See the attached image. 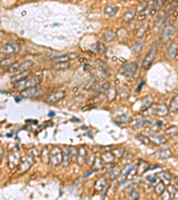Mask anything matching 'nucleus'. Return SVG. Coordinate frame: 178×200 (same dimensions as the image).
Returning <instances> with one entry per match:
<instances>
[{"mask_svg":"<svg viewBox=\"0 0 178 200\" xmlns=\"http://www.w3.org/2000/svg\"><path fill=\"white\" fill-rule=\"evenodd\" d=\"M173 187H175V188H176V189H177V180H176V181L174 182Z\"/></svg>","mask_w":178,"mask_h":200,"instance_id":"obj_49","label":"nucleus"},{"mask_svg":"<svg viewBox=\"0 0 178 200\" xmlns=\"http://www.w3.org/2000/svg\"><path fill=\"white\" fill-rule=\"evenodd\" d=\"M40 84V77H32L31 78H25L21 81L15 82L14 88L19 91L24 90L26 88L34 87Z\"/></svg>","mask_w":178,"mask_h":200,"instance_id":"obj_1","label":"nucleus"},{"mask_svg":"<svg viewBox=\"0 0 178 200\" xmlns=\"http://www.w3.org/2000/svg\"><path fill=\"white\" fill-rule=\"evenodd\" d=\"M118 119L119 120V121H121V122H126V121H128L129 118L127 116V115H125V114H123L121 116H119Z\"/></svg>","mask_w":178,"mask_h":200,"instance_id":"obj_43","label":"nucleus"},{"mask_svg":"<svg viewBox=\"0 0 178 200\" xmlns=\"http://www.w3.org/2000/svg\"><path fill=\"white\" fill-rule=\"evenodd\" d=\"M115 159V156L114 155L112 154V152L111 151H107V152H104L103 155H102V160L103 161V163H111L114 161Z\"/></svg>","mask_w":178,"mask_h":200,"instance_id":"obj_19","label":"nucleus"},{"mask_svg":"<svg viewBox=\"0 0 178 200\" xmlns=\"http://www.w3.org/2000/svg\"><path fill=\"white\" fill-rule=\"evenodd\" d=\"M86 161L88 163V165L90 166H93L94 165V162H95V156H94V155L93 153H89V154L86 153Z\"/></svg>","mask_w":178,"mask_h":200,"instance_id":"obj_31","label":"nucleus"},{"mask_svg":"<svg viewBox=\"0 0 178 200\" xmlns=\"http://www.w3.org/2000/svg\"><path fill=\"white\" fill-rule=\"evenodd\" d=\"M152 136H153V141L155 142H157V144H164L166 142V139L161 134H155Z\"/></svg>","mask_w":178,"mask_h":200,"instance_id":"obj_26","label":"nucleus"},{"mask_svg":"<svg viewBox=\"0 0 178 200\" xmlns=\"http://www.w3.org/2000/svg\"><path fill=\"white\" fill-rule=\"evenodd\" d=\"M32 66H33V62L30 61V60H27V61H25L22 63H20L19 71L23 72V71H26V70H29Z\"/></svg>","mask_w":178,"mask_h":200,"instance_id":"obj_18","label":"nucleus"},{"mask_svg":"<svg viewBox=\"0 0 178 200\" xmlns=\"http://www.w3.org/2000/svg\"><path fill=\"white\" fill-rule=\"evenodd\" d=\"M160 196L162 197V199H169V198H170V195H169V193H168V191H167V190L166 191V189L164 190V192L161 194Z\"/></svg>","mask_w":178,"mask_h":200,"instance_id":"obj_42","label":"nucleus"},{"mask_svg":"<svg viewBox=\"0 0 178 200\" xmlns=\"http://www.w3.org/2000/svg\"><path fill=\"white\" fill-rule=\"evenodd\" d=\"M112 154L115 157H121L124 154V150L123 149H116L112 151Z\"/></svg>","mask_w":178,"mask_h":200,"instance_id":"obj_38","label":"nucleus"},{"mask_svg":"<svg viewBox=\"0 0 178 200\" xmlns=\"http://www.w3.org/2000/svg\"><path fill=\"white\" fill-rule=\"evenodd\" d=\"M19 51H20V44L16 42L6 43L2 48V53H4L5 54H13L18 53Z\"/></svg>","mask_w":178,"mask_h":200,"instance_id":"obj_6","label":"nucleus"},{"mask_svg":"<svg viewBox=\"0 0 178 200\" xmlns=\"http://www.w3.org/2000/svg\"><path fill=\"white\" fill-rule=\"evenodd\" d=\"M155 13H156V9H154V10H152V11H151V15H152V16H153Z\"/></svg>","mask_w":178,"mask_h":200,"instance_id":"obj_50","label":"nucleus"},{"mask_svg":"<svg viewBox=\"0 0 178 200\" xmlns=\"http://www.w3.org/2000/svg\"><path fill=\"white\" fill-rule=\"evenodd\" d=\"M41 94H42V90L36 86L26 88L24 90H22L21 92V95L24 98H36Z\"/></svg>","mask_w":178,"mask_h":200,"instance_id":"obj_5","label":"nucleus"},{"mask_svg":"<svg viewBox=\"0 0 178 200\" xmlns=\"http://www.w3.org/2000/svg\"><path fill=\"white\" fill-rule=\"evenodd\" d=\"M142 85H144V81H143V80L141 82V84H140V85H138V87H137V89H136V91H140L142 86Z\"/></svg>","mask_w":178,"mask_h":200,"instance_id":"obj_48","label":"nucleus"},{"mask_svg":"<svg viewBox=\"0 0 178 200\" xmlns=\"http://www.w3.org/2000/svg\"><path fill=\"white\" fill-rule=\"evenodd\" d=\"M158 177H160L161 181L165 184V185H168L171 181V175L167 172H160L158 174Z\"/></svg>","mask_w":178,"mask_h":200,"instance_id":"obj_14","label":"nucleus"},{"mask_svg":"<svg viewBox=\"0 0 178 200\" xmlns=\"http://www.w3.org/2000/svg\"><path fill=\"white\" fill-rule=\"evenodd\" d=\"M146 19V14H144V13H142V14H139V16H138V21H144V20Z\"/></svg>","mask_w":178,"mask_h":200,"instance_id":"obj_45","label":"nucleus"},{"mask_svg":"<svg viewBox=\"0 0 178 200\" xmlns=\"http://www.w3.org/2000/svg\"><path fill=\"white\" fill-rule=\"evenodd\" d=\"M115 38H116V33L111 31V30L105 32L104 34H103V38L104 39L105 41H107V42H111L112 40H114Z\"/></svg>","mask_w":178,"mask_h":200,"instance_id":"obj_21","label":"nucleus"},{"mask_svg":"<svg viewBox=\"0 0 178 200\" xmlns=\"http://www.w3.org/2000/svg\"><path fill=\"white\" fill-rule=\"evenodd\" d=\"M174 33V28L173 27H167L166 30H164V33H163V38L164 39H169V38L172 36V34Z\"/></svg>","mask_w":178,"mask_h":200,"instance_id":"obj_29","label":"nucleus"},{"mask_svg":"<svg viewBox=\"0 0 178 200\" xmlns=\"http://www.w3.org/2000/svg\"><path fill=\"white\" fill-rule=\"evenodd\" d=\"M70 161H71V156H70V150H68V149L63 150V151H62V163L64 164L65 166H68V165H70Z\"/></svg>","mask_w":178,"mask_h":200,"instance_id":"obj_16","label":"nucleus"},{"mask_svg":"<svg viewBox=\"0 0 178 200\" xmlns=\"http://www.w3.org/2000/svg\"><path fill=\"white\" fill-rule=\"evenodd\" d=\"M86 150L85 148L81 147L78 150V156H77V162L79 165H82L84 163L86 162Z\"/></svg>","mask_w":178,"mask_h":200,"instance_id":"obj_11","label":"nucleus"},{"mask_svg":"<svg viewBox=\"0 0 178 200\" xmlns=\"http://www.w3.org/2000/svg\"><path fill=\"white\" fill-rule=\"evenodd\" d=\"M29 75H30V71H29V70H26V71H23V72H20V73H18V74H16V75L12 77V78H11V81H21V80H22V79L27 78V77Z\"/></svg>","mask_w":178,"mask_h":200,"instance_id":"obj_17","label":"nucleus"},{"mask_svg":"<svg viewBox=\"0 0 178 200\" xmlns=\"http://www.w3.org/2000/svg\"><path fill=\"white\" fill-rule=\"evenodd\" d=\"M177 53V44L176 42H173L167 49V54L170 59H175Z\"/></svg>","mask_w":178,"mask_h":200,"instance_id":"obj_12","label":"nucleus"},{"mask_svg":"<svg viewBox=\"0 0 178 200\" xmlns=\"http://www.w3.org/2000/svg\"><path fill=\"white\" fill-rule=\"evenodd\" d=\"M152 112L155 115H158L160 117H164L168 113V108L164 104H157L152 107Z\"/></svg>","mask_w":178,"mask_h":200,"instance_id":"obj_9","label":"nucleus"},{"mask_svg":"<svg viewBox=\"0 0 178 200\" xmlns=\"http://www.w3.org/2000/svg\"><path fill=\"white\" fill-rule=\"evenodd\" d=\"M155 192L156 194H158V195H161V194L164 192V190L166 189V185L162 182V181H160L159 183H157V185L155 186Z\"/></svg>","mask_w":178,"mask_h":200,"instance_id":"obj_23","label":"nucleus"},{"mask_svg":"<svg viewBox=\"0 0 178 200\" xmlns=\"http://www.w3.org/2000/svg\"><path fill=\"white\" fill-rule=\"evenodd\" d=\"M96 86V81H94V80H92V81H90L89 83H87L86 86H85V87L84 89L86 90V91H89V90H91L93 87H94Z\"/></svg>","mask_w":178,"mask_h":200,"instance_id":"obj_40","label":"nucleus"},{"mask_svg":"<svg viewBox=\"0 0 178 200\" xmlns=\"http://www.w3.org/2000/svg\"><path fill=\"white\" fill-rule=\"evenodd\" d=\"M136 70H137V64L135 63H131L123 65L119 69V72L122 75L130 77H133L135 75Z\"/></svg>","mask_w":178,"mask_h":200,"instance_id":"obj_4","label":"nucleus"},{"mask_svg":"<svg viewBox=\"0 0 178 200\" xmlns=\"http://www.w3.org/2000/svg\"><path fill=\"white\" fill-rule=\"evenodd\" d=\"M62 163V150L58 147H54L49 153V164L56 167Z\"/></svg>","mask_w":178,"mask_h":200,"instance_id":"obj_2","label":"nucleus"},{"mask_svg":"<svg viewBox=\"0 0 178 200\" xmlns=\"http://www.w3.org/2000/svg\"><path fill=\"white\" fill-rule=\"evenodd\" d=\"M157 156L160 159H166L172 156V152L168 149H162L157 152Z\"/></svg>","mask_w":178,"mask_h":200,"instance_id":"obj_13","label":"nucleus"},{"mask_svg":"<svg viewBox=\"0 0 178 200\" xmlns=\"http://www.w3.org/2000/svg\"><path fill=\"white\" fill-rule=\"evenodd\" d=\"M69 60V56L68 55H62V56H57L53 59V63H61V62H66Z\"/></svg>","mask_w":178,"mask_h":200,"instance_id":"obj_35","label":"nucleus"},{"mask_svg":"<svg viewBox=\"0 0 178 200\" xmlns=\"http://www.w3.org/2000/svg\"><path fill=\"white\" fill-rule=\"evenodd\" d=\"M34 162V157L32 153H29L22 159V161H20V166H19V170L22 173L27 172L29 169L31 168V165H33Z\"/></svg>","mask_w":178,"mask_h":200,"instance_id":"obj_3","label":"nucleus"},{"mask_svg":"<svg viewBox=\"0 0 178 200\" xmlns=\"http://www.w3.org/2000/svg\"><path fill=\"white\" fill-rule=\"evenodd\" d=\"M70 156H71V160H76L77 159V156H78V150L74 147H71L70 150Z\"/></svg>","mask_w":178,"mask_h":200,"instance_id":"obj_37","label":"nucleus"},{"mask_svg":"<svg viewBox=\"0 0 178 200\" xmlns=\"http://www.w3.org/2000/svg\"><path fill=\"white\" fill-rule=\"evenodd\" d=\"M135 10H130V11L127 12V13L124 14V20H125L126 21L129 22L130 21H132V19L135 17Z\"/></svg>","mask_w":178,"mask_h":200,"instance_id":"obj_30","label":"nucleus"},{"mask_svg":"<svg viewBox=\"0 0 178 200\" xmlns=\"http://www.w3.org/2000/svg\"><path fill=\"white\" fill-rule=\"evenodd\" d=\"M147 180L148 181H150L152 183H154L155 181H156V178L154 177V179H152V176H148L147 177Z\"/></svg>","mask_w":178,"mask_h":200,"instance_id":"obj_46","label":"nucleus"},{"mask_svg":"<svg viewBox=\"0 0 178 200\" xmlns=\"http://www.w3.org/2000/svg\"><path fill=\"white\" fill-rule=\"evenodd\" d=\"M21 161V156L20 154L17 151H12L10 152L9 156H8V165L11 169L15 168L16 166H18Z\"/></svg>","mask_w":178,"mask_h":200,"instance_id":"obj_8","label":"nucleus"},{"mask_svg":"<svg viewBox=\"0 0 178 200\" xmlns=\"http://www.w3.org/2000/svg\"><path fill=\"white\" fill-rule=\"evenodd\" d=\"M152 100H153V98L152 97V96H148L147 98H145L144 100H143V103H142V109H148L149 107L152 105Z\"/></svg>","mask_w":178,"mask_h":200,"instance_id":"obj_32","label":"nucleus"},{"mask_svg":"<svg viewBox=\"0 0 178 200\" xmlns=\"http://www.w3.org/2000/svg\"><path fill=\"white\" fill-rule=\"evenodd\" d=\"M50 117H52V116H55V112H50Z\"/></svg>","mask_w":178,"mask_h":200,"instance_id":"obj_52","label":"nucleus"},{"mask_svg":"<svg viewBox=\"0 0 178 200\" xmlns=\"http://www.w3.org/2000/svg\"><path fill=\"white\" fill-rule=\"evenodd\" d=\"M70 64H69V62L66 61V62H61V63H56L54 64V67L56 69L58 70H64L69 68Z\"/></svg>","mask_w":178,"mask_h":200,"instance_id":"obj_22","label":"nucleus"},{"mask_svg":"<svg viewBox=\"0 0 178 200\" xmlns=\"http://www.w3.org/2000/svg\"><path fill=\"white\" fill-rule=\"evenodd\" d=\"M178 96L176 95V97H174L173 98L172 101H171V103H170V105H169V109H170V111H172V112H176L177 111V109H178Z\"/></svg>","mask_w":178,"mask_h":200,"instance_id":"obj_24","label":"nucleus"},{"mask_svg":"<svg viewBox=\"0 0 178 200\" xmlns=\"http://www.w3.org/2000/svg\"><path fill=\"white\" fill-rule=\"evenodd\" d=\"M3 156H4V151L2 149H0V164H1V161L3 159Z\"/></svg>","mask_w":178,"mask_h":200,"instance_id":"obj_47","label":"nucleus"},{"mask_svg":"<svg viewBox=\"0 0 178 200\" xmlns=\"http://www.w3.org/2000/svg\"><path fill=\"white\" fill-rule=\"evenodd\" d=\"M118 12V7H112V6H108L105 8V13L110 15V16H113L115 15Z\"/></svg>","mask_w":178,"mask_h":200,"instance_id":"obj_25","label":"nucleus"},{"mask_svg":"<svg viewBox=\"0 0 178 200\" xmlns=\"http://www.w3.org/2000/svg\"><path fill=\"white\" fill-rule=\"evenodd\" d=\"M143 40H142V41H139V42H137L135 45L134 46V52L135 53H137V52H140L142 49V45H143Z\"/></svg>","mask_w":178,"mask_h":200,"instance_id":"obj_39","label":"nucleus"},{"mask_svg":"<svg viewBox=\"0 0 178 200\" xmlns=\"http://www.w3.org/2000/svg\"><path fill=\"white\" fill-rule=\"evenodd\" d=\"M106 186H107V180H106V178H104V177L100 178L94 183V188L97 191H102Z\"/></svg>","mask_w":178,"mask_h":200,"instance_id":"obj_15","label":"nucleus"},{"mask_svg":"<svg viewBox=\"0 0 178 200\" xmlns=\"http://www.w3.org/2000/svg\"><path fill=\"white\" fill-rule=\"evenodd\" d=\"M109 88H110V83L108 81H103L97 85V87L95 88V92L97 93L106 92Z\"/></svg>","mask_w":178,"mask_h":200,"instance_id":"obj_20","label":"nucleus"},{"mask_svg":"<svg viewBox=\"0 0 178 200\" xmlns=\"http://www.w3.org/2000/svg\"><path fill=\"white\" fill-rule=\"evenodd\" d=\"M94 171H91V172H90V173H87V174H86L85 175V178H86V177H87V176H88V175H90V174H93V173H94Z\"/></svg>","mask_w":178,"mask_h":200,"instance_id":"obj_51","label":"nucleus"},{"mask_svg":"<svg viewBox=\"0 0 178 200\" xmlns=\"http://www.w3.org/2000/svg\"><path fill=\"white\" fill-rule=\"evenodd\" d=\"M19 67H20V63H14L10 65L9 69H8V71L10 73H12V74H18L20 73L19 71Z\"/></svg>","mask_w":178,"mask_h":200,"instance_id":"obj_27","label":"nucleus"},{"mask_svg":"<svg viewBox=\"0 0 178 200\" xmlns=\"http://www.w3.org/2000/svg\"><path fill=\"white\" fill-rule=\"evenodd\" d=\"M166 134L171 136V137H174L177 134V127L176 126H172L170 128H168L166 130Z\"/></svg>","mask_w":178,"mask_h":200,"instance_id":"obj_33","label":"nucleus"},{"mask_svg":"<svg viewBox=\"0 0 178 200\" xmlns=\"http://www.w3.org/2000/svg\"><path fill=\"white\" fill-rule=\"evenodd\" d=\"M147 25L142 26L141 28L139 29V30H138V34H137V35H138L139 37H142V36L145 33V31L147 30Z\"/></svg>","mask_w":178,"mask_h":200,"instance_id":"obj_41","label":"nucleus"},{"mask_svg":"<svg viewBox=\"0 0 178 200\" xmlns=\"http://www.w3.org/2000/svg\"><path fill=\"white\" fill-rule=\"evenodd\" d=\"M146 124V120H137V123L135 125V127H141L143 125Z\"/></svg>","mask_w":178,"mask_h":200,"instance_id":"obj_44","label":"nucleus"},{"mask_svg":"<svg viewBox=\"0 0 178 200\" xmlns=\"http://www.w3.org/2000/svg\"><path fill=\"white\" fill-rule=\"evenodd\" d=\"M129 199H132V200H135V199H138L139 198H140V193L137 191V190H132L130 194H129L128 196Z\"/></svg>","mask_w":178,"mask_h":200,"instance_id":"obj_36","label":"nucleus"},{"mask_svg":"<svg viewBox=\"0 0 178 200\" xmlns=\"http://www.w3.org/2000/svg\"><path fill=\"white\" fill-rule=\"evenodd\" d=\"M65 96V94L63 92H56L55 94H51L48 96L46 102L50 103V104H55L57 103L58 101H60L61 100H62Z\"/></svg>","mask_w":178,"mask_h":200,"instance_id":"obj_10","label":"nucleus"},{"mask_svg":"<svg viewBox=\"0 0 178 200\" xmlns=\"http://www.w3.org/2000/svg\"><path fill=\"white\" fill-rule=\"evenodd\" d=\"M109 174L111 176V179H115L117 176L120 174V169L118 168V166H114V167L111 168Z\"/></svg>","mask_w":178,"mask_h":200,"instance_id":"obj_28","label":"nucleus"},{"mask_svg":"<svg viewBox=\"0 0 178 200\" xmlns=\"http://www.w3.org/2000/svg\"><path fill=\"white\" fill-rule=\"evenodd\" d=\"M137 139L141 142H142L143 144H146V145H148V144L151 143V140H150V138L147 137L146 135H142V134H140V135H138L137 136Z\"/></svg>","mask_w":178,"mask_h":200,"instance_id":"obj_34","label":"nucleus"},{"mask_svg":"<svg viewBox=\"0 0 178 200\" xmlns=\"http://www.w3.org/2000/svg\"><path fill=\"white\" fill-rule=\"evenodd\" d=\"M157 51H158V45H157V44H154L152 46L151 50L149 51L146 57H145V60H144V63H143V66L145 68H148V67H150L152 65V63L154 61L155 56L157 54Z\"/></svg>","mask_w":178,"mask_h":200,"instance_id":"obj_7","label":"nucleus"}]
</instances>
